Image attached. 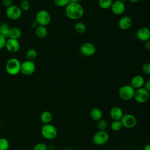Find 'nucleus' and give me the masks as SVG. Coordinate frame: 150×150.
<instances>
[{"instance_id": "obj_12", "label": "nucleus", "mask_w": 150, "mask_h": 150, "mask_svg": "<svg viewBox=\"0 0 150 150\" xmlns=\"http://www.w3.org/2000/svg\"><path fill=\"white\" fill-rule=\"evenodd\" d=\"M5 47L10 53H16L20 49V43L17 39L8 38Z\"/></svg>"}, {"instance_id": "obj_27", "label": "nucleus", "mask_w": 150, "mask_h": 150, "mask_svg": "<svg viewBox=\"0 0 150 150\" xmlns=\"http://www.w3.org/2000/svg\"><path fill=\"white\" fill-rule=\"evenodd\" d=\"M97 127L100 131H105L108 127L107 121L105 120L102 118L97 121Z\"/></svg>"}, {"instance_id": "obj_24", "label": "nucleus", "mask_w": 150, "mask_h": 150, "mask_svg": "<svg viewBox=\"0 0 150 150\" xmlns=\"http://www.w3.org/2000/svg\"><path fill=\"white\" fill-rule=\"evenodd\" d=\"M26 56L27 60L33 61L34 60L36 59V58L38 56V52L35 49H33V48L29 49L26 52Z\"/></svg>"}, {"instance_id": "obj_42", "label": "nucleus", "mask_w": 150, "mask_h": 150, "mask_svg": "<svg viewBox=\"0 0 150 150\" xmlns=\"http://www.w3.org/2000/svg\"><path fill=\"white\" fill-rule=\"evenodd\" d=\"M64 150H74V149H72V148H66V149H65Z\"/></svg>"}, {"instance_id": "obj_38", "label": "nucleus", "mask_w": 150, "mask_h": 150, "mask_svg": "<svg viewBox=\"0 0 150 150\" xmlns=\"http://www.w3.org/2000/svg\"><path fill=\"white\" fill-rule=\"evenodd\" d=\"M143 150H150V144H146L144 148H143Z\"/></svg>"}, {"instance_id": "obj_41", "label": "nucleus", "mask_w": 150, "mask_h": 150, "mask_svg": "<svg viewBox=\"0 0 150 150\" xmlns=\"http://www.w3.org/2000/svg\"><path fill=\"white\" fill-rule=\"evenodd\" d=\"M120 1H121L122 2H123V3H124V4H125V3L128 0H120Z\"/></svg>"}, {"instance_id": "obj_18", "label": "nucleus", "mask_w": 150, "mask_h": 150, "mask_svg": "<svg viewBox=\"0 0 150 150\" xmlns=\"http://www.w3.org/2000/svg\"><path fill=\"white\" fill-rule=\"evenodd\" d=\"M90 116L93 120L98 121L103 118V113L101 109L97 107H94L91 110L90 112Z\"/></svg>"}, {"instance_id": "obj_35", "label": "nucleus", "mask_w": 150, "mask_h": 150, "mask_svg": "<svg viewBox=\"0 0 150 150\" xmlns=\"http://www.w3.org/2000/svg\"><path fill=\"white\" fill-rule=\"evenodd\" d=\"M143 87L146 90H147L148 92H150V80L145 81Z\"/></svg>"}, {"instance_id": "obj_29", "label": "nucleus", "mask_w": 150, "mask_h": 150, "mask_svg": "<svg viewBox=\"0 0 150 150\" xmlns=\"http://www.w3.org/2000/svg\"><path fill=\"white\" fill-rule=\"evenodd\" d=\"M70 0H54V4L58 7H66L69 3Z\"/></svg>"}, {"instance_id": "obj_1", "label": "nucleus", "mask_w": 150, "mask_h": 150, "mask_svg": "<svg viewBox=\"0 0 150 150\" xmlns=\"http://www.w3.org/2000/svg\"><path fill=\"white\" fill-rule=\"evenodd\" d=\"M66 16L71 20H78L83 17L84 10L79 2H70L65 7Z\"/></svg>"}, {"instance_id": "obj_2", "label": "nucleus", "mask_w": 150, "mask_h": 150, "mask_svg": "<svg viewBox=\"0 0 150 150\" xmlns=\"http://www.w3.org/2000/svg\"><path fill=\"white\" fill-rule=\"evenodd\" d=\"M21 62L15 57L9 59L5 64V70L8 74L16 76L21 72Z\"/></svg>"}, {"instance_id": "obj_8", "label": "nucleus", "mask_w": 150, "mask_h": 150, "mask_svg": "<svg viewBox=\"0 0 150 150\" xmlns=\"http://www.w3.org/2000/svg\"><path fill=\"white\" fill-rule=\"evenodd\" d=\"M22 9L17 5H12L11 6L6 8V16L11 20L15 21L19 19L22 16Z\"/></svg>"}, {"instance_id": "obj_7", "label": "nucleus", "mask_w": 150, "mask_h": 150, "mask_svg": "<svg viewBox=\"0 0 150 150\" xmlns=\"http://www.w3.org/2000/svg\"><path fill=\"white\" fill-rule=\"evenodd\" d=\"M120 121L122 127L127 129L134 128L137 124V118L133 114L129 113L124 114Z\"/></svg>"}, {"instance_id": "obj_30", "label": "nucleus", "mask_w": 150, "mask_h": 150, "mask_svg": "<svg viewBox=\"0 0 150 150\" xmlns=\"http://www.w3.org/2000/svg\"><path fill=\"white\" fill-rule=\"evenodd\" d=\"M30 6V2L28 0H22L21 2V9L22 11H27L29 9Z\"/></svg>"}, {"instance_id": "obj_20", "label": "nucleus", "mask_w": 150, "mask_h": 150, "mask_svg": "<svg viewBox=\"0 0 150 150\" xmlns=\"http://www.w3.org/2000/svg\"><path fill=\"white\" fill-rule=\"evenodd\" d=\"M48 33L47 29L46 26H38L35 29V34L36 36L39 38H44L47 36Z\"/></svg>"}, {"instance_id": "obj_6", "label": "nucleus", "mask_w": 150, "mask_h": 150, "mask_svg": "<svg viewBox=\"0 0 150 150\" xmlns=\"http://www.w3.org/2000/svg\"><path fill=\"white\" fill-rule=\"evenodd\" d=\"M109 139V134L106 131H97L93 137V143L97 146H101L105 144Z\"/></svg>"}, {"instance_id": "obj_22", "label": "nucleus", "mask_w": 150, "mask_h": 150, "mask_svg": "<svg viewBox=\"0 0 150 150\" xmlns=\"http://www.w3.org/2000/svg\"><path fill=\"white\" fill-rule=\"evenodd\" d=\"M22 36V31L20 28L18 27H14L11 29L9 36L8 38H12L18 40Z\"/></svg>"}, {"instance_id": "obj_11", "label": "nucleus", "mask_w": 150, "mask_h": 150, "mask_svg": "<svg viewBox=\"0 0 150 150\" xmlns=\"http://www.w3.org/2000/svg\"><path fill=\"white\" fill-rule=\"evenodd\" d=\"M80 52L83 55L90 57L93 56L96 53V47L92 43L85 42L81 45L80 47Z\"/></svg>"}, {"instance_id": "obj_3", "label": "nucleus", "mask_w": 150, "mask_h": 150, "mask_svg": "<svg viewBox=\"0 0 150 150\" xmlns=\"http://www.w3.org/2000/svg\"><path fill=\"white\" fill-rule=\"evenodd\" d=\"M135 90L130 84H125L120 88L118 96L122 100L129 101L134 98Z\"/></svg>"}, {"instance_id": "obj_21", "label": "nucleus", "mask_w": 150, "mask_h": 150, "mask_svg": "<svg viewBox=\"0 0 150 150\" xmlns=\"http://www.w3.org/2000/svg\"><path fill=\"white\" fill-rule=\"evenodd\" d=\"M11 28L7 23H0V34L5 36L6 38H8L11 31Z\"/></svg>"}, {"instance_id": "obj_4", "label": "nucleus", "mask_w": 150, "mask_h": 150, "mask_svg": "<svg viewBox=\"0 0 150 150\" xmlns=\"http://www.w3.org/2000/svg\"><path fill=\"white\" fill-rule=\"evenodd\" d=\"M42 136L46 139H54L57 135V130L56 128L51 124H44L41 129Z\"/></svg>"}, {"instance_id": "obj_13", "label": "nucleus", "mask_w": 150, "mask_h": 150, "mask_svg": "<svg viewBox=\"0 0 150 150\" xmlns=\"http://www.w3.org/2000/svg\"><path fill=\"white\" fill-rule=\"evenodd\" d=\"M110 8L113 14L121 15L125 10V4L120 0H115L113 1Z\"/></svg>"}, {"instance_id": "obj_37", "label": "nucleus", "mask_w": 150, "mask_h": 150, "mask_svg": "<svg viewBox=\"0 0 150 150\" xmlns=\"http://www.w3.org/2000/svg\"><path fill=\"white\" fill-rule=\"evenodd\" d=\"M38 26H39L38 24L37 23V22H36L35 21H32L31 23H30V26H31V28H32L36 29Z\"/></svg>"}, {"instance_id": "obj_25", "label": "nucleus", "mask_w": 150, "mask_h": 150, "mask_svg": "<svg viewBox=\"0 0 150 150\" xmlns=\"http://www.w3.org/2000/svg\"><path fill=\"white\" fill-rule=\"evenodd\" d=\"M122 127H123L120 120H113L110 124V128L113 131H119Z\"/></svg>"}, {"instance_id": "obj_36", "label": "nucleus", "mask_w": 150, "mask_h": 150, "mask_svg": "<svg viewBox=\"0 0 150 150\" xmlns=\"http://www.w3.org/2000/svg\"><path fill=\"white\" fill-rule=\"evenodd\" d=\"M145 48L146 49V50H150V39L146 41L145 42Z\"/></svg>"}, {"instance_id": "obj_31", "label": "nucleus", "mask_w": 150, "mask_h": 150, "mask_svg": "<svg viewBox=\"0 0 150 150\" xmlns=\"http://www.w3.org/2000/svg\"><path fill=\"white\" fill-rule=\"evenodd\" d=\"M48 148L47 146L46 145V144L43 142H39L36 144L34 147L33 150H47Z\"/></svg>"}, {"instance_id": "obj_5", "label": "nucleus", "mask_w": 150, "mask_h": 150, "mask_svg": "<svg viewBox=\"0 0 150 150\" xmlns=\"http://www.w3.org/2000/svg\"><path fill=\"white\" fill-rule=\"evenodd\" d=\"M35 21L37 22L38 25L46 26L48 25L51 21V15L47 11L42 9L36 13Z\"/></svg>"}, {"instance_id": "obj_14", "label": "nucleus", "mask_w": 150, "mask_h": 150, "mask_svg": "<svg viewBox=\"0 0 150 150\" xmlns=\"http://www.w3.org/2000/svg\"><path fill=\"white\" fill-rule=\"evenodd\" d=\"M132 22V19L130 16L125 15L119 19L118 26L122 30H127L131 27Z\"/></svg>"}, {"instance_id": "obj_40", "label": "nucleus", "mask_w": 150, "mask_h": 150, "mask_svg": "<svg viewBox=\"0 0 150 150\" xmlns=\"http://www.w3.org/2000/svg\"><path fill=\"white\" fill-rule=\"evenodd\" d=\"M81 0H70V2H79Z\"/></svg>"}, {"instance_id": "obj_17", "label": "nucleus", "mask_w": 150, "mask_h": 150, "mask_svg": "<svg viewBox=\"0 0 150 150\" xmlns=\"http://www.w3.org/2000/svg\"><path fill=\"white\" fill-rule=\"evenodd\" d=\"M124 115V112L121 107L114 106L110 111V115L113 120H120Z\"/></svg>"}, {"instance_id": "obj_9", "label": "nucleus", "mask_w": 150, "mask_h": 150, "mask_svg": "<svg viewBox=\"0 0 150 150\" xmlns=\"http://www.w3.org/2000/svg\"><path fill=\"white\" fill-rule=\"evenodd\" d=\"M150 97L149 92L144 87L135 89L134 96V100L139 103H145L149 100Z\"/></svg>"}, {"instance_id": "obj_23", "label": "nucleus", "mask_w": 150, "mask_h": 150, "mask_svg": "<svg viewBox=\"0 0 150 150\" xmlns=\"http://www.w3.org/2000/svg\"><path fill=\"white\" fill-rule=\"evenodd\" d=\"M74 30L79 34H83L87 30V26L86 24L81 22H78L74 25Z\"/></svg>"}, {"instance_id": "obj_26", "label": "nucleus", "mask_w": 150, "mask_h": 150, "mask_svg": "<svg viewBox=\"0 0 150 150\" xmlns=\"http://www.w3.org/2000/svg\"><path fill=\"white\" fill-rule=\"evenodd\" d=\"M112 0H98V5L103 9H108L111 8Z\"/></svg>"}, {"instance_id": "obj_33", "label": "nucleus", "mask_w": 150, "mask_h": 150, "mask_svg": "<svg viewBox=\"0 0 150 150\" xmlns=\"http://www.w3.org/2000/svg\"><path fill=\"white\" fill-rule=\"evenodd\" d=\"M6 39H7L5 36H4L1 34H0V50H1L5 47Z\"/></svg>"}, {"instance_id": "obj_19", "label": "nucleus", "mask_w": 150, "mask_h": 150, "mask_svg": "<svg viewBox=\"0 0 150 150\" xmlns=\"http://www.w3.org/2000/svg\"><path fill=\"white\" fill-rule=\"evenodd\" d=\"M40 118L41 122L43 124H50L52 120V114L49 111H44L42 112Z\"/></svg>"}, {"instance_id": "obj_32", "label": "nucleus", "mask_w": 150, "mask_h": 150, "mask_svg": "<svg viewBox=\"0 0 150 150\" xmlns=\"http://www.w3.org/2000/svg\"><path fill=\"white\" fill-rule=\"evenodd\" d=\"M141 70L144 74L146 75H150V62L144 64L142 66Z\"/></svg>"}, {"instance_id": "obj_39", "label": "nucleus", "mask_w": 150, "mask_h": 150, "mask_svg": "<svg viewBox=\"0 0 150 150\" xmlns=\"http://www.w3.org/2000/svg\"><path fill=\"white\" fill-rule=\"evenodd\" d=\"M131 3H137L138 2L139 0H128Z\"/></svg>"}, {"instance_id": "obj_16", "label": "nucleus", "mask_w": 150, "mask_h": 150, "mask_svg": "<svg viewBox=\"0 0 150 150\" xmlns=\"http://www.w3.org/2000/svg\"><path fill=\"white\" fill-rule=\"evenodd\" d=\"M145 81V79L142 76L136 75L132 78L130 85L135 90L143 87Z\"/></svg>"}, {"instance_id": "obj_28", "label": "nucleus", "mask_w": 150, "mask_h": 150, "mask_svg": "<svg viewBox=\"0 0 150 150\" xmlns=\"http://www.w3.org/2000/svg\"><path fill=\"white\" fill-rule=\"evenodd\" d=\"M9 148V142L5 138H0V150H8Z\"/></svg>"}, {"instance_id": "obj_34", "label": "nucleus", "mask_w": 150, "mask_h": 150, "mask_svg": "<svg viewBox=\"0 0 150 150\" xmlns=\"http://www.w3.org/2000/svg\"><path fill=\"white\" fill-rule=\"evenodd\" d=\"M2 3L3 6L7 8L12 5V0H2Z\"/></svg>"}, {"instance_id": "obj_10", "label": "nucleus", "mask_w": 150, "mask_h": 150, "mask_svg": "<svg viewBox=\"0 0 150 150\" xmlns=\"http://www.w3.org/2000/svg\"><path fill=\"white\" fill-rule=\"evenodd\" d=\"M36 70V64L33 61L26 60L21 63V72L26 76H30L34 73Z\"/></svg>"}, {"instance_id": "obj_15", "label": "nucleus", "mask_w": 150, "mask_h": 150, "mask_svg": "<svg viewBox=\"0 0 150 150\" xmlns=\"http://www.w3.org/2000/svg\"><path fill=\"white\" fill-rule=\"evenodd\" d=\"M137 37L140 41L145 42L150 39V29L147 27L139 28L137 32Z\"/></svg>"}]
</instances>
